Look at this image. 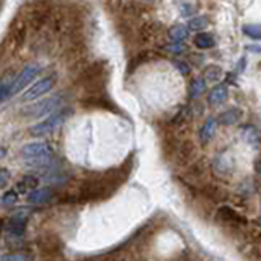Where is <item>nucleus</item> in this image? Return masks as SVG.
Instances as JSON below:
<instances>
[{"mask_svg":"<svg viewBox=\"0 0 261 261\" xmlns=\"http://www.w3.org/2000/svg\"><path fill=\"white\" fill-rule=\"evenodd\" d=\"M22 155L28 167H46L53 158V149L46 142H31L23 145Z\"/></svg>","mask_w":261,"mask_h":261,"instance_id":"obj_1","label":"nucleus"},{"mask_svg":"<svg viewBox=\"0 0 261 261\" xmlns=\"http://www.w3.org/2000/svg\"><path fill=\"white\" fill-rule=\"evenodd\" d=\"M69 116H70V110L69 108H62V110L53 113V115H49L44 121H41L39 124H34L31 129H29V132H31L33 136H36V137L46 136V134H49V132L58 129L60 124H64V121L67 119Z\"/></svg>","mask_w":261,"mask_h":261,"instance_id":"obj_2","label":"nucleus"},{"mask_svg":"<svg viewBox=\"0 0 261 261\" xmlns=\"http://www.w3.org/2000/svg\"><path fill=\"white\" fill-rule=\"evenodd\" d=\"M62 96L64 93H58V95L48 96V98H44L41 101H36V103H33L29 106H25L22 110V115L27 117H39V116L48 115V113H53L59 106L60 101H62Z\"/></svg>","mask_w":261,"mask_h":261,"instance_id":"obj_3","label":"nucleus"},{"mask_svg":"<svg viewBox=\"0 0 261 261\" xmlns=\"http://www.w3.org/2000/svg\"><path fill=\"white\" fill-rule=\"evenodd\" d=\"M41 72V65L38 62H31L28 65H25L22 69V72L17 75V79L12 82V88H10V95L18 93L20 90H23L29 82H31L34 77Z\"/></svg>","mask_w":261,"mask_h":261,"instance_id":"obj_4","label":"nucleus"},{"mask_svg":"<svg viewBox=\"0 0 261 261\" xmlns=\"http://www.w3.org/2000/svg\"><path fill=\"white\" fill-rule=\"evenodd\" d=\"M54 84H56V75H49V77H46V79H41L39 82H36L33 87H29V88L25 91V93L22 95V100L23 101L38 100L39 96L48 93V91L54 87Z\"/></svg>","mask_w":261,"mask_h":261,"instance_id":"obj_5","label":"nucleus"},{"mask_svg":"<svg viewBox=\"0 0 261 261\" xmlns=\"http://www.w3.org/2000/svg\"><path fill=\"white\" fill-rule=\"evenodd\" d=\"M27 29L28 25L25 22V18L13 20V23L10 25V43H12L13 48H22L25 38H27Z\"/></svg>","mask_w":261,"mask_h":261,"instance_id":"obj_6","label":"nucleus"},{"mask_svg":"<svg viewBox=\"0 0 261 261\" xmlns=\"http://www.w3.org/2000/svg\"><path fill=\"white\" fill-rule=\"evenodd\" d=\"M5 229H7V232L10 235H13V237H22L25 233V229H27V216H25V212L15 214V216L7 222V227Z\"/></svg>","mask_w":261,"mask_h":261,"instance_id":"obj_7","label":"nucleus"},{"mask_svg":"<svg viewBox=\"0 0 261 261\" xmlns=\"http://www.w3.org/2000/svg\"><path fill=\"white\" fill-rule=\"evenodd\" d=\"M227 98H229V87L225 84H219L209 91L207 103L211 106H219V105H222Z\"/></svg>","mask_w":261,"mask_h":261,"instance_id":"obj_8","label":"nucleus"},{"mask_svg":"<svg viewBox=\"0 0 261 261\" xmlns=\"http://www.w3.org/2000/svg\"><path fill=\"white\" fill-rule=\"evenodd\" d=\"M240 136H242V139L247 142L248 145L255 147V149H257V147L260 145V142H261L260 131L253 124H245V126L240 127Z\"/></svg>","mask_w":261,"mask_h":261,"instance_id":"obj_9","label":"nucleus"},{"mask_svg":"<svg viewBox=\"0 0 261 261\" xmlns=\"http://www.w3.org/2000/svg\"><path fill=\"white\" fill-rule=\"evenodd\" d=\"M242 117H243V111L240 108H229L217 116V122H221L222 126H235L237 122H240Z\"/></svg>","mask_w":261,"mask_h":261,"instance_id":"obj_10","label":"nucleus"},{"mask_svg":"<svg viewBox=\"0 0 261 261\" xmlns=\"http://www.w3.org/2000/svg\"><path fill=\"white\" fill-rule=\"evenodd\" d=\"M214 172L217 173V175L221 176H227L230 172H232V158H230L229 153H219L216 157V160H214Z\"/></svg>","mask_w":261,"mask_h":261,"instance_id":"obj_11","label":"nucleus"},{"mask_svg":"<svg viewBox=\"0 0 261 261\" xmlns=\"http://www.w3.org/2000/svg\"><path fill=\"white\" fill-rule=\"evenodd\" d=\"M216 131H217V119L216 117H207L204 121V124L201 126V129H199V141L203 144H207L216 136Z\"/></svg>","mask_w":261,"mask_h":261,"instance_id":"obj_12","label":"nucleus"},{"mask_svg":"<svg viewBox=\"0 0 261 261\" xmlns=\"http://www.w3.org/2000/svg\"><path fill=\"white\" fill-rule=\"evenodd\" d=\"M53 198V189L51 188H41V189H33L28 194V203L29 204H44Z\"/></svg>","mask_w":261,"mask_h":261,"instance_id":"obj_13","label":"nucleus"},{"mask_svg":"<svg viewBox=\"0 0 261 261\" xmlns=\"http://www.w3.org/2000/svg\"><path fill=\"white\" fill-rule=\"evenodd\" d=\"M217 219H219V221L225 222V224H240V222H243L242 216H240L237 211H233L232 207H227V206L219 209V211H217Z\"/></svg>","mask_w":261,"mask_h":261,"instance_id":"obj_14","label":"nucleus"},{"mask_svg":"<svg viewBox=\"0 0 261 261\" xmlns=\"http://www.w3.org/2000/svg\"><path fill=\"white\" fill-rule=\"evenodd\" d=\"M193 43H194V46H196L198 49H203V51L216 48V38H214V34H211V33H199V34H196L194 39H193Z\"/></svg>","mask_w":261,"mask_h":261,"instance_id":"obj_15","label":"nucleus"},{"mask_svg":"<svg viewBox=\"0 0 261 261\" xmlns=\"http://www.w3.org/2000/svg\"><path fill=\"white\" fill-rule=\"evenodd\" d=\"M158 29H160V27L155 22H144L139 28V36L142 41H150L157 36Z\"/></svg>","mask_w":261,"mask_h":261,"instance_id":"obj_16","label":"nucleus"},{"mask_svg":"<svg viewBox=\"0 0 261 261\" xmlns=\"http://www.w3.org/2000/svg\"><path fill=\"white\" fill-rule=\"evenodd\" d=\"M204 90H206V79H203V77H196V79L191 82V88H189V100H198L199 96L204 93Z\"/></svg>","mask_w":261,"mask_h":261,"instance_id":"obj_17","label":"nucleus"},{"mask_svg":"<svg viewBox=\"0 0 261 261\" xmlns=\"http://www.w3.org/2000/svg\"><path fill=\"white\" fill-rule=\"evenodd\" d=\"M39 180L36 176L33 175H27L22 178V181L18 183L17 186V193H28V191H33V189H36Z\"/></svg>","mask_w":261,"mask_h":261,"instance_id":"obj_18","label":"nucleus"},{"mask_svg":"<svg viewBox=\"0 0 261 261\" xmlns=\"http://www.w3.org/2000/svg\"><path fill=\"white\" fill-rule=\"evenodd\" d=\"M188 28L183 27V25H175V27H172L168 29V36H170L173 41H183L188 38Z\"/></svg>","mask_w":261,"mask_h":261,"instance_id":"obj_19","label":"nucleus"},{"mask_svg":"<svg viewBox=\"0 0 261 261\" xmlns=\"http://www.w3.org/2000/svg\"><path fill=\"white\" fill-rule=\"evenodd\" d=\"M242 31L245 36L252 39H261V27L260 25H243Z\"/></svg>","mask_w":261,"mask_h":261,"instance_id":"obj_20","label":"nucleus"},{"mask_svg":"<svg viewBox=\"0 0 261 261\" xmlns=\"http://www.w3.org/2000/svg\"><path fill=\"white\" fill-rule=\"evenodd\" d=\"M207 27V17H193L188 22V28L193 29V31H199V29L206 28Z\"/></svg>","mask_w":261,"mask_h":261,"instance_id":"obj_21","label":"nucleus"},{"mask_svg":"<svg viewBox=\"0 0 261 261\" xmlns=\"http://www.w3.org/2000/svg\"><path fill=\"white\" fill-rule=\"evenodd\" d=\"M206 80L209 82H216L221 79V75H222V69L219 67V65H209V67H206Z\"/></svg>","mask_w":261,"mask_h":261,"instance_id":"obj_22","label":"nucleus"},{"mask_svg":"<svg viewBox=\"0 0 261 261\" xmlns=\"http://www.w3.org/2000/svg\"><path fill=\"white\" fill-rule=\"evenodd\" d=\"M163 49L172 54H181L186 51V44H183V41H173V43L163 46Z\"/></svg>","mask_w":261,"mask_h":261,"instance_id":"obj_23","label":"nucleus"},{"mask_svg":"<svg viewBox=\"0 0 261 261\" xmlns=\"http://www.w3.org/2000/svg\"><path fill=\"white\" fill-rule=\"evenodd\" d=\"M188 115H189V110L185 106V108H181V110L175 115V117L172 119V124H173V126H181L183 122H185L186 117H188Z\"/></svg>","mask_w":261,"mask_h":261,"instance_id":"obj_24","label":"nucleus"},{"mask_svg":"<svg viewBox=\"0 0 261 261\" xmlns=\"http://www.w3.org/2000/svg\"><path fill=\"white\" fill-rule=\"evenodd\" d=\"M17 199H18V193L17 191H8V193L3 194L2 203L5 204V206H12V204L17 203Z\"/></svg>","mask_w":261,"mask_h":261,"instance_id":"obj_25","label":"nucleus"},{"mask_svg":"<svg viewBox=\"0 0 261 261\" xmlns=\"http://www.w3.org/2000/svg\"><path fill=\"white\" fill-rule=\"evenodd\" d=\"M28 255L27 253H12V255H5L2 261H28Z\"/></svg>","mask_w":261,"mask_h":261,"instance_id":"obj_26","label":"nucleus"},{"mask_svg":"<svg viewBox=\"0 0 261 261\" xmlns=\"http://www.w3.org/2000/svg\"><path fill=\"white\" fill-rule=\"evenodd\" d=\"M10 88H12V84H7V82L0 84V101L8 98V96H10Z\"/></svg>","mask_w":261,"mask_h":261,"instance_id":"obj_27","label":"nucleus"},{"mask_svg":"<svg viewBox=\"0 0 261 261\" xmlns=\"http://www.w3.org/2000/svg\"><path fill=\"white\" fill-rule=\"evenodd\" d=\"M175 67L180 70L183 75H188L189 72H191V69H189V65L185 62V60H175Z\"/></svg>","mask_w":261,"mask_h":261,"instance_id":"obj_28","label":"nucleus"},{"mask_svg":"<svg viewBox=\"0 0 261 261\" xmlns=\"http://www.w3.org/2000/svg\"><path fill=\"white\" fill-rule=\"evenodd\" d=\"M8 178H10L8 170H5V168H0V188H5V185L8 183Z\"/></svg>","mask_w":261,"mask_h":261,"instance_id":"obj_29","label":"nucleus"},{"mask_svg":"<svg viewBox=\"0 0 261 261\" xmlns=\"http://www.w3.org/2000/svg\"><path fill=\"white\" fill-rule=\"evenodd\" d=\"M194 12V8H193V5H189V3H185V5H181V15L183 17H189Z\"/></svg>","mask_w":261,"mask_h":261,"instance_id":"obj_30","label":"nucleus"},{"mask_svg":"<svg viewBox=\"0 0 261 261\" xmlns=\"http://www.w3.org/2000/svg\"><path fill=\"white\" fill-rule=\"evenodd\" d=\"M247 51L252 54H261V44H248Z\"/></svg>","mask_w":261,"mask_h":261,"instance_id":"obj_31","label":"nucleus"},{"mask_svg":"<svg viewBox=\"0 0 261 261\" xmlns=\"http://www.w3.org/2000/svg\"><path fill=\"white\" fill-rule=\"evenodd\" d=\"M106 5H108V8L111 10H117L121 7V0H106Z\"/></svg>","mask_w":261,"mask_h":261,"instance_id":"obj_32","label":"nucleus"},{"mask_svg":"<svg viewBox=\"0 0 261 261\" xmlns=\"http://www.w3.org/2000/svg\"><path fill=\"white\" fill-rule=\"evenodd\" d=\"M257 173L261 176V158H258V160H257Z\"/></svg>","mask_w":261,"mask_h":261,"instance_id":"obj_33","label":"nucleus"},{"mask_svg":"<svg viewBox=\"0 0 261 261\" xmlns=\"http://www.w3.org/2000/svg\"><path fill=\"white\" fill-rule=\"evenodd\" d=\"M5 157V150H3V147L0 145V158H3Z\"/></svg>","mask_w":261,"mask_h":261,"instance_id":"obj_34","label":"nucleus"},{"mask_svg":"<svg viewBox=\"0 0 261 261\" xmlns=\"http://www.w3.org/2000/svg\"><path fill=\"white\" fill-rule=\"evenodd\" d=\"M260 225H261V216H260Z\"/></svg>","mask_w":261,"mask_h":261,"instance_id":"obj_35","label":"nucleus"},{"mask_svg":"<svg viewBox=\"0 0 261 261\" xmlns=\"http://www.w3.org/2000/svg\"><path fill=\"white\" fill-rule=\"evenodd\" d=\"M145 2H152V0H145Z\"/></svg>","mask_w":261,"mask_h":261,"instance_id":"obj_36","label":"nucleus"}]
</instances>
